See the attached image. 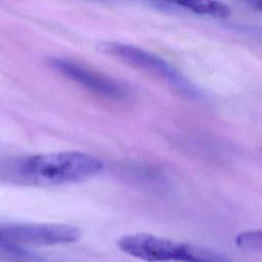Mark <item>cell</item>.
<instances>
[{
    "instance_id": "cell-8",
    "label": "cell",
    "mask_w": 262,
    "mask_h": 262,
    "mask_svg": "<svg viewBox=\"0 0 262 262\" xmlns=\"http://www.w3.org/2000/svg\"><path fill=\"white\" fill-rule=\"evenodd\" d=\"M235 244L243 250L262 254V228L241 232L235 237Z\"/></svg>"
},
{
    "instance_id": "cell-3",
    "label": "cell",
    "mask_w": 262,
    "mask_h": 262,
    "mask_svg": "<svg viewBox=\"0 0 262 262\" xmlns=\"http://www.w3.org/2000/svg\"><path fill=\"white\" fill-rule=\"evenodd\" d=\"M119 249L146 262H192L195 245L149 233L126 234L118 239Z\"/></svg>"
},
{
    "instance_id": "cell-1",
    "label": "cell",
    "mask_w": 262,
    "mask_h": 262,
    "mask_svg": "<svg viewBox=\"0 0 262 262\" xmlns=\"http://www.w3.org/2000/svg\"><path fill=\"white\" fill-rule=\"evenodd\" d=\"M103 163L83 151L68 150L39 154L23 160L19 177L36 185H63L83 182L103 170Z\"/></svg>"
},
{
    "instance_id": "cell-7",
    "label": "cell",
    "mask_w": 262,
    "mask_h": 262,
    "mask_svg": "<svg viewBox=\"0 0 262 262\" xmlns=\"http://www.w3.org/2000/svg\"><path fill=\"white\" fill-rule=\"evenodd\" d=\"M0 262H48V260L30 252L26 247L9 242L0 234Z\"/></svg>"
},
{
    "instance_id": "cell-9",
    "label": "cell",
    "mask_w": 262,
    "mask_h": 262,
    "mask_svg": "<svg viewBox=\"0 0 262 262\" xmlns=\"http://www.w3.org/2000/svg\"><path fill=\"white\" fill-rule=\"evenodd\" d=\"M238 1L251 7L252 9L262 13V0H238Z\"/></svg>"
},
{
    "instance_id": "cell-4",
    "label": "cell",
    "mask_w": 262,
    "mask_h": 262,
    "mask_svg": "<svg viewBox=\"0 0 262 262\" xmlns=\"http://www.w3.org/2000/svg\"><path fill=\"white\" fill-rule=\"evenodd\" d=\"M0 234L18 246H56L75 243L81 230L62 223H18L1 224Z\"/></svg>"
},
{
    "instance_id": "cell-5",
    "label": "cell",
    "mask_w": 262,
    "mask_h": 262,
    "mask_svg": "<svg viewBox=\"0 0 262 262\" xmlns=\"http://www.w3.org/2000/svg\"><path fill=\"white\" fill-rule=\"evenodd\" d=\"M48 63L62 76L101 96L121 100L129 95L128 89L122 83L72 59L52 57Z\"/></svg>"
},
{
    "instance_id": "cell-6",
    "label": "cell",
    "mask_w": 262,
    "mask_h": 262,
    "mask_svg": "<svg viewBox=\"0 0 262 262\" xmlns=\"http://www.w3.org/2000/svg\"><path fill=\"white\" fill-rule=\"evenodd\" d=\"M162 1L178 7L185 8L194 13L212 16L226 17L230 15V7L219 0H154Z\"/></svg>"
},
{
    "instance_id": "cell-2",
    "label": "cell",
    "mask_w": 262,
    "mask_h": 262,
    "mask_svg": "<svg viewBox=\"0 0 262 262\" xmlns=\"http://www.w3.org/2000/svg\"><path fill=\"white\" fill-rule=\"evenodd\" d=\"M98 49L128 64L164 79L187 97L199 98L201 95L200 91L171 64L142 48L120 42H104L98 46Z\"/></svg>"
}]
</instances>
